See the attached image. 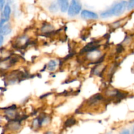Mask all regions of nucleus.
<instances>
[{
    "mask_svg": "<svg viewBox=\"0 0 134 134\" xmlns=\"http://www.w3.org/2000/svg\"><path fill=\"white\" fill-rule=\"evenodd\" d=\"M41 30L43 32L46 33V34H48V33H51V31H53L54 27L51 24H45L43 26Z\"/></svg>",
    "mask_w": 134,
    "mask_h": 134,
    "instance_id": "nucleus-8",
    "label": "nucleus"
},
{
    "mask_svg": "<svg viewBox=\"0 0 134 134\" xmlns=\"http://www.w3.org/2000/svg\"><path fill=\"white\" fill-rule=\"evenodd\" d=\"M3 42V36H2V35H0V46L2 44Z\"/></svg>",
    "mask_w": 134,
    "mask_h": 134,
    "instance_id": "nucleus-15",
    "label": "nucleus"
},
{
    "mask_svg": "<svg viewBox=\"0 0 134 134\" xmlns=\"http://www.w3.org/2000/svg\"><path fill=\"white\" fill-rule=\"evenodd\" d=\"M122 133H129L130 132H129V131H128V130H125V131H124V132H122Z\"/></svg>",
    "mask_w": 134,
    "mask_h": 134,
    "instance_id": "nucleus-16",
    "label": "nucleus"
},
{
    "mask_svg": "<svg viewBox=\"0 0 134 134\" xmlns=\"http://www.w3.org/2000/svg\"><path fill=\"white\" fill-rule=\"evenodd\" d=\"M134 8V0H129L127 2V9L128 10H132Z\"/></svg>",
    "mask_w": 134,
    "mask_h": 134,
    "instance_id": "nucleus-12",
    "label": "nucleus"
},
{
    "mask_svg": "<svg viewBox=\"0 0 134 134\" xmlns=\"http://www.w3.org/2000/svg\"><path fill=\"white\" fill-rule=\"evenodd\" d=\"M133 132H134V128H133Z\"/></svg>",
    "mask_w": 134,
    "mask_h": 134,
    "instance_id": "nucleus-17",
    "label": "nucleus"
},
{
    "mask_svg": "<svg viewBox=\"0 0 134 134\" xmlns=\"http://www.w3.org/2000/svg\"><path fill=\"white\" fill-rule=\"evenodd\" d=\"M59 9V5L58 3H52L49 7V10L52 13H56L58 10Z\"/></svg>",
    "mask_w": 134,
    "mask_h": 134,
    "instance_id": "nucleus-10",
    "label": "nucleus"
},
{
    "mask_svg": "<svg viewBox=\"0 0 134 134\" xmlns=\"http://www.w3.org/2000/svg\"><path fill=\"white\" fill-rule=\"evenodd\" d=\"M82 9V5L80 0H71L68 7V15L73 17L79 14Z\"/></svg>",
    "mask_w": 134,
    "mask_h": 134,
    "instance_id": "nucleus-2",
    "label": "nucleus"
},
{
    "mask_svg": "<svg viewBox=\"0 0 134 134\" xmlns=\"http://www.w3.org/2000/svg\"><path fill=\"white\" fill-rule=\"evenodd\" d=\"M81 16L85 20H96L98 18V15L96 13L88 10H81Z\"/></svg>",
    "mask_w": 134,
    "mask_h": 134,
    "instance_id": "nucleus-4",
    "label": "nucleus"
},
{
    "mask_svg": "<svg viewBox=\"0 0 134 134\" xmlns=\"http://www.w3.org/2000/svg\"><path fill=\"white\" fill-rule=\"evenodd\" d=\"M11 31L12 28L10 24H4L0 28V35H2V36L7 35L9 34H10L11 33Z\"/></svg>",
    "mask_w": 134,
    "mask_h": 134,
    "instance_id": "nucleus-5",
    "label": "nucleus"
},
{
    "mask_svg": "<svg viewBox=\"0 0 134 134\" xmlns=\"http://www.w3.org/2000/svg\"><path fill=\"white\" fill-rule=\"evenodd\" d=\"M127 8V2L126 1H122L115 4L111 9L102 12L101 13V17L103 18H109L113 16H119L125 11Z\"/></svg>",
    "mask_w": 134,
    "mask_h": 134,
    "instance_id": "nucleus-1",
    "label": "nucleus"
},
{
    "mask_svg": "<svg viewBox=\"0 0 134 134\" xmlns=\"http://www.w3.org/2000/svg\"><path fill=\"white\" fill-rule=\"evenodd\" d=\"M6 0H0V10H2L3 9L4 6L5 5Z\"/></svg>",
    "mask_w": 134,
    "mask_h": 134,
    "instance_id": "nucleus-13",
    "label": "nucleus"
},
{
    "mask_svg": "<svg viewBox=\"0 0 134 134\" xmlns=\"http://www.w3.org/2000/svg\"><path fill=\"white\" fill-rule=\"evenodd\" d=\"M59 7L62 13H65L69 7V0H58Z\"/></svg>",
    "mask_w": 134,
    "mask_h": 134,
    "instance_id": "nucleus-6",
    "label": "nucleus"
},
{
    "mask_svg": "<svg viewBox=\"0 0 134 134\" xmlns=\"http://www.w3.org/2000/svg\"><path fill=\"white\" fill-rule=\"evenodd\" d=\"M3 18H5L7 21H8L10 18V13H11V9L9 4H5L3 9Z\"/></svg>",
    "mask_w": 134,
    "mask_h": 134,
    "instance_id": "nucleus-7",
    "label": "nucleus"
},
{
    "mask_svg": "<svg viewBox=\"0 0 134 134\" xmlns=\"http://www.w3.org/2000/svg\"><path fill=\"white\" fill-rule=\"evenodd\" d=\"M99 47H100V45L97 44L96 42H91V43L86 44V45L82 48L81 52H82V53H85V52L90 53V52H96V51L98 49V48H99Z\"/></svg>",
    "mask_w": 134,
    "mask_h": 134,
    "instance_id": "nucleus-3",
    "label": "nucleus"
},
{
    "mask_svg": "<svg viewBox=\"0 0 134 134\" xmlns=\"http://www.w3.org/2000/svg\"><path fill=\"white\" fill-rule=\"evenodd\" d=\"M76 122V120L74 118H70V119H68L66 120V122H65V125L66 127H70L71 126L74 125Z\"/></svg>",
    "mask_w": 134,
    "mask_h": 134,
    "instance_id": "nucleus-11",
    "label": "nucleus"
},
{
    "mask_svg": "<svg viewBox=\"0 0 134 134\" xmlns=\"http://www.w3.org/2000/svg\"><path fill=\"white\" fill-rule=\"evenodd\" d=\"M56 65H57L56 62L54 61V60H51V61H50L49 63L48 64V66H47L48 70L50 71H54L56 69Z\"/></svg>",
    "mask_w": 134,
    "mask_h": 134,
    "instance_id": "nucleus-9",
    "label": "nucleus"
},
{
    "mask_svg": "<svg viewBox=\"0 0 134 134\" xmlns=\"http://www.w3.org/2000/svg\"><path fill=\"white\" fill-rule=\"evenodd\" d=\"M6 22H7V21L4 18H1V20H0V28H1V27H2L4 24H5V23Z\"/></svg>",
    "mask_w": 134,
    "mask_h": 134,
    "instance_id": "nucleus-14",
    "label": "nucleus"
}]
</instances>
